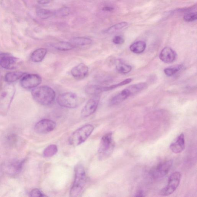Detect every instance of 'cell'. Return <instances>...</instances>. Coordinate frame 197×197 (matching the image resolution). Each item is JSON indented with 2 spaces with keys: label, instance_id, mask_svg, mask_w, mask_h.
<instances>
[{
  "label": "cell",
  "instance_id": "cell-35",
  "mask_svg": "<svg viewBox=\"0 0 197 197\" xmlns=\"http://www.w3.org/2000/svg\"><path fill=\"white\" fill-rule=\"evenodd\" d=\"M114 8L112 7H105L103 8V10L105 11H112L113 10Z\"/></svg>",
  "mask_w": 197,
  "mask_h": 197
},
{
  "label": "cell",
  "instance_id": "cell-9",
  "mask_svg": "<svg viewBox=\"0 0 197 197\" xmlns=\"http://www.w3.org/2000/svg\"><path fill=\"white\" fill-rule=\"evenodd\" d=\"M42 78L36 74H26L21 80V85L26 89L35 88L41 84Z\"/></svg>",
  "mask_w": 197,
  "mask_h": 197
},
{
  "label": "cell",
  "instance_id": "cell-25",
  "mask_svg": "<svg viewBox=\"0 0 197 197\" xmlns=\"http://www.w3.org/2000/svg\"><path fill=\"white\" fill-rule=\"evenodd\" d=\"M182 66L181 64L172 66L165 69L164 70V73L168 76H172L175 75L177 72L180 71L181 69L182 68Z\"/></svg>",
  "mask_w": 197,
  "mask_h": 197
},
{
  "label": "cell",
  "instance_id": "cell-5",
  "mask_svg": "<svg viewBox=\"0 0 197 197\" xmlns=\"http://www.w3.org/2000/svg\"><path fill=\"white\" fill-rule=\"evenodd\" d=\"M114 143L112 132L106 134L102 138L100 142L98 154L101 159L108 157L113 151Z\"/></svg>",
  "mask_w": 197,
  "mask_h": 197
},
{
  "label": "cell",
  "instance_id": "cell-17",
  "mask_svg": "<svg viewBox=\"0 0 197 197\" xmlns=\"http://www.w3.org/2000/svg\"><path fill=\"white\" fill-rule=\"evenodd\" d=\"M131 95L132 94L130 90L128 88H127L113 97L111 100L110 103L112 105L119 104L126 99Z\"/></svg>",
  "mask_w": 197,
  "mask_h": 197
},
{
  "label": "cell",
  "instance_id": "cell-34",
  "mask_svg": "<svg viewBox=\"0 0 197 197\" xmlns=\"http://www.w3.org/2000/svg\"><path fill=\"white\" fill-rule=\"evenodd\" d=\"M144 192L142 190H139L138 192L135 193V196L136 197H143L144 196Z\"/></svg>",
  "mask_w": 197,
  "mask_h": 197
},
{
  "label": "cell",
  "instance_id": "cell-33",
  "mask_svg": "<svg viewBox=\"0 0 197 197\" xmlns=\"http://www.w3.org/2000/svg\"><path fill=\"white\" fill-rule=\"evenodd\" d=\"M51 0H39L38 2L40 4H49Z\"/></svg>",
  "mask_w": 197,
  "mask_h": 197
},
{
  "label": "cell",
  "instance_id": "cell-14",
  "mask_svg": "<svg viewBox=\"0 0 197 197\" xmlns=\"http://www.w3.org/2000/svg\"><path fill=\"white\" fill-rule=\"evenodd\" d=\"M88 72V66L84 63H80L75 66L71 71L72 76L77 80H81L85 78Z\"/></svg>",
  "mask_w": 197,
  "mask_h": 197
},
{
  "label": "cell",
  "instance_id": "cell-24",
  "mask_svg": "<svg viewBox=\"0 0 197 197\" xmlns=\"http://www.w3.org/2000/svg\"><path fill=\"white\" fill-rule=\"evenodd\" d=\"M58 151L57 147L55 144H51L47 147L43 152L44 156L49 158L54 156Z\"/></svg>",
  "mask_w": 197,
  "mask_h": 197
},
{
  "label": "cell",
  "instance_id": "cell-1",
  "mask_svg": "<svg viewBox=\"0 0 197 197\" xmlns=\"http://www.w3.org/2000/svg\"><path fill=\"white\" fill-rule=\"evenodd\" d=\"M31 94L33 99L43 106H49L54 103L55 99L56 93L54 90L47 85L34 88Z\"/></svg>",
  "mask_w": 197,
  "mask_h": 197
},
{
  "label": "cell",
  "instance_id": "cell-4",
  "mask_svg": "<svg viewBox=\"0 0 197 197\" xmlns=\"http://www.w3.org/2000/svg\"><path fill=\"white\" fill-rule=\"evenodd\" d=\"M94 130L93 126L88 124L77 129L69 138L70 144L77 146L83 143L89 138Z\"/></svg>",
  "mask_w": 197,
  "mask_h": 197
},
{
  "label": "cell",
  "instance_id": "cell-6",
  "mask_svg": "<svg viewBox=\"0 0 197 197\" xmlns=\"http://www.w3.org/2000/svg\"><path fill=\"white\" fill-rule=\"evenodd\" d=\"M81 98L76 94L67 92L62 94L58 96V104L61 107L73 109L78 107L81 103Z\"/></svg>",
  "mask_w": 197,
  "mask_h": 197
},
{
  "label": "cell",
  "instance_id": "cell-29",
  "mask_svg": "<svg viewBox=\"0 0 197 197\" xmlns=\"http://www.w3.org/2000/svg\"><path fill=\"white\" fill-rule=\"evenodd\" d=\"M132 80L131 79H127V80H124V81L120 82V83L116 84V85H112L110 86H104V91H107L108 90L113 89H114L118 88V87L127 85V84L130 83L131 82Z\"/></svg>",
  "mask_w": 197,
  "mask_h": 197
},
{
  "label": "cell",
  "instance_id": "cell-22",
  "mask_svg": "<svg viewBox=\"0 0 197 197\" xmlns=\"http://www.w3.org/2000/svg\"><path fill=\"white\" fill-rule=\"evenodd\" d=\"M71 43L75 47L76 46H85L89 45L92 43L91 39L85 37H76L70 40Z\"/></svg>",
  "mask_w": 197,
  "mask_h": 197
},
{
  "label": "cell",
  "instance_id": "cell-30",
  "mask_svg": "<svg viewBox=\"0 0 197 197\" xmlns=\"http://www.w3.org/2000/svg\"><path fill=\"white\" fill-rule=\"evenodd\" d=\"M184 20L186 22H192L196 20L197 15L196 13L190 12L186 14L184 17Z\"/></svg>",
  "mask_w": 197,
  "mask_h": 197
},
{
  "label": "cell",
  "instance_id": "cell-27",
  "mask_svg": "<svg viewBox=\"0 0 197 197\" xmlns=\"http://www.w3.org/2000/svg\"><path fill=\"white\" fill-rule=\"evenodd\" d=\"M128 25L126 22H122L120 23L116 24V25L112 26L108 28L105 31V33L111 34L114 33L126 27Z\"/></svg>",
  "mask_w": 197,
  "mask_h": 197
},
{
  "label": "cell",
  "instance_id": "cell-23",
  "mask_svg": "<svg viewBox=\"0 0 197 197\" xmlns=\"http://www.w3.org/2000/svg\"><path fill=\"white\" fill-rule=\"evenodd\" d=\"M116 68L118 72L122 74L128 73L132 70L131 66L124 63L121 60H117L116 62Z\"/></svg>",
  "mask_w": 197,
  "mask_h": 197
},
{
  "label": "cell",
  "instance_id": "cell-7",
  "mask_svg": "<svg viewBox=\"0 0 197 197\" xmlns=\"http://www.w3.org/2000/svg\"><path fill=\"white\" fill-rule=\"evenodd\" d=\"M181 177L180 172L173 173L169 177L167 185L160 190L159 195L163 196H168L172 194L178 188Z\"/></svg>",
  "mask_w": 197,
  "mask_h": 197
},
{
  "label": "cell",
  "instance_id": "cell-16",
  "mask_svg": "<svg viewBox=\"0 0 197 197\" xmlns=\"http://www.w3.org/2000/svg\"><path fill=\"white\" fill-rule=\"evenodd\" d=\"M185 136L183 133L181 134L175 141L171 144L169 148L173 153L178 154L185 149Z\"/></svg>",
  "mask_w": 197,
  "mask_h": 197
},
{
  "label": "cell",
  "instance_id": "cell-26",
  "mask_svg": "<svg viewBox=\"0 0 197 197\" xmlns=\"http://www.w3.org/2000/svg\"><path fill=\"white\" fill-rule=\"evenodd\" d=\"M36 14L40 18L45 19L51 17L54 14V13L49 10L39 9L37 10Z\"/></svg>",
  "mask_w": 197,
  "mask_h": 197
},
{
  "label": "cell",
  "instance_id": "cell-8",
  "mask_svg": "<svg viewBox=\"0 0 197 197\" xmlns=\"http://www.w3.org/2000/svg\"><path fill=\"white\" fill-rule=\"evenodd\" d=\"M172 164V160L161 163L151 169L150 172V176L154 179L162 178L168 173Z\"/></svg>",
  "mask_w": 197,
  "mask_h": 197
},
{
  "label": "cell",
  "instance_id": "cell-18",
  "mask_svg": "<svg viewBox=\"0 0 197 197\" xmlns=\"http://www.w3.org/2000/svg\"><path fill=\"white\" fill-rule=\"evenodd\" d=\"M47 50L45 48H41L35 50L32 53L30 58L32 61L34 62H41L46 56Z\"/></svg>",
  "mask_w": 197,
  "mask_h": 197
},
{
  "label": "cell",
  "instance_id": "cell-19",
  "mask_svg": "<svg viewBox=\"0 0 197 197\" xmlns=\"http://www.w3.org/2000/svg\"><path fill=\"white\" fill-rule=\"evenodd\" d=\"M26 73L22 72H9L6 74L5 80L7 83L15 82L22 78Z\"/></svg>",
  "mask_w": 197,
  "mask_h": 197
},
{
  "label": "cell",
  "instance_id": "cell-3",
  "mask_svg": "<svg viewBox=\"0 0 197 197\" xmlns=\"http://www.w3.org/2000/svg\"><path fill=\"white\" fill-rule=\"evenodd\" d=\"M15 92V87L11 83L2 85L0 88V110L3 112L8 110Z\"/></svg>",
  "mask_w": 197,
  "mask_h": 197
},
{
  "label": "cell",
  "instance_id": "cell-31",
  "mask_svg": "<svg viewBox=\"0 0 197 197\" xmlns=\"http://www.w3.org/2000/svg\"><path fill=\"white\" fill-rule=\"evenodd\" d=\"M30 196L33 197H43L45 196V195L39 189H34L30 192Z\"/></svg>",
  "mask_w": 197,
  "mask_h": 197
},
{
  "label": "cell",
  "instance_id": "cell-10",
  "mask_svg": "<svg viewBox=\"0 0 197 197\" xmlns=\"http://www.w3.org/2000/svg\"><path fill=\"white\" fill-rule=\"evenodd\" d=\"M56 123L49 119H43L37 122L34 126V130L37 133L46 134L53 131L55 129Z\"/></svg>",
  "mask_w": 197,
  "mask_h": 197
},
{
  "label": "cell",
  "instance_id": "cell-20",
  "mask_svg": "<svg viewBox=\"0 0 197 197\" xmlns=\"http://www.w3.org/2000/svg\"><path fill=\"white\" fill-rule=\"evenodd\" d=\"M52 46L55 49L60 51H68L72 50L74 48V46L70 42H59L58 43L53 44Z\"/></svg>",
  "mask_w": 197,
  "mask_h": 197
},
{
  "label": "cell",
  "instance_id": "cell-2",
  "mask_svg": "<svg viewBox=\"0 0 197 197\" xmlns=\"http://www.w3.org/2000/svg\"><path fill=\"white\" fill-rule=\"evenodd\" d=\"M75 179L70 190V196L78 197L83 191L87 181V177L85 168L81 164L75 166Z\"/></svg>",
  "mask_w": 197,
  "mask_h": 197
},
{
  "label": "cell",
  "instance_id": "cell-12",
  "mask_svg": "<svg viewBox=\"0 0 197 197\" xmlns=\"http://www.w3.org/2000/svg\"><path fill=\"white\" fill-rule=\"evenodd\" d=\"M99 98L98 97L90 98L87 102L81 111V117H87L94 113L97 109Z\"/></svg>",
  "mask_w": 197,
  "mask_h": 197
},
{
  "label": "cell",
  "instance_id": "cell-11",
  "mask_svg": "<svg viewBox=\"0 0 197 197\" xmlns=\"http://www.w3.org/2000/svg\"><path fill=\"white\" fill-rule=\"evenodd\" d=\"M20 62L18 58L7 53L0 54V66L3 68L13 69L17 67Z\"/></svg>",
  "mask_w": 197,
  "mask_h": 197
},
{
  "label": "cell",
  "instance_id": "cell-28",
  "mask_svg": "<svg viewBox=\"0 0 197 197\" xmlns=\"http://www.w3.org/2000/svg\"><path fill=\"white\" fill-rule=\"evenodd\" d=\"M70 9L69 7H64L56 10L54 14L57 17H62L66 16L70 14Z\"/></svg>",
  "mask_w": 197,
  "mask_h": 197
},
{
  "label": "cell",
  "instance_id": "cell-13",
  "mask_svg": "<svg viewBox=\"0 0 197 197\" xmlns=\"http://www.w3.org/2000/svg\"><path fill=\"white\" fill-rule=\"evenodd\" d=\"M24 163V160H13L6 165L5 170L7 173L11 175H16L21 171Z\"/></svg>",
  "mask_w": 197,
  "mask_h": 197
},
{
  "label": "cell",
  "instance_id": "cell-15",
  "mask_svg": "<svg viewBox=\"0 0 197 197\" xmlns=\"http://www.w3.org/2000/svg\"><path fill=\"white\" fill-rule=\"evenodd\" d=\"M176 56V53L169 47L164 48L161 51L159 55L160 59L166 63L173 62L175 60Z\"/></svg>",
  "mask_w": 197,
  "mask_h": 197
},
{
  "label": "cell",
  "instance_id": "cell-32",
  "mask_svg": "<svg viewBox=\"0 0 197 197\" xmlns=\"http://www.w3.org/2000/svg\"><path fill=\"white\" fill-rule=\"evenodd\" d=\"M112 42L116 44L120 45L123 44L124 40L123 38L121 36L116 35L113 39Z\"/></svg>",
  "mask_w": 197,
  "mask_h": 197
},
{
  "label": "cell",
  "instance_id": "cell-21",
  "mask_svg": "<svg viewBox=\"0 0 197 197\" xmlns=\"http://www.w3.org/2000/svg\"><path fill=\"white\" fill-rule=\"evenodd\" d=\"M146 47V43L144 41H138L131 45L130 49L135 54H140L144 51Z\"/></svg>",
  "mask_w": 197,
  "mask_h": 197
}]
</instances>
